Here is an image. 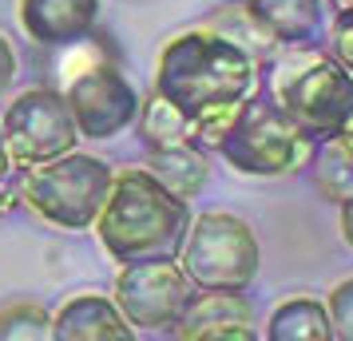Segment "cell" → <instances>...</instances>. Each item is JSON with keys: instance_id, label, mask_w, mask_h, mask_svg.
Returning a JSON list of instances; mask_svg holds the SVG:
<instances>
[{"instance_id": "cell-5", "label": "cell", "mask_w": 353, "mask_h": 341, "mask_svg": "<svg viewBox=\"0 0 353 341\" xmlns=\"http://www.w3.org/2000/svg\"><path fill=\"white\" fill-rule=\"evenodd\" d=\"M310 139L294 127L278 103H274L262 87L239 103V112L230 119V127L219 139V155H223L239 175H254V179H282L305 167L310 155Z\"/></svg>"}, {"instance_id": "cell-9", "label": "cell", "mask_w": 353, "mask_h": 341, "mask_svg": "<svg viewBox=\"0 0 353 341\" xmlns=\"http://www.w3.org/2000/svg\"><path fill=\"white\" fill-rule=\"evenodd\" d=\"M64 99L76 127H80V139L123 135L128 127H135V115H139V103H143L135 83L108 56H99L92 64H83L80 72L64 76Z\"/></svg>"}, {"instance_id": "cell-6", "label": "cell", "mask_w": 353, "mask_h": 341, "mask_svg": "<svg viewBox=\"0 0 353 341\" xmlns=\"http://www.w3.org/2000/svg\"><path fill=\"white\" fill-rule=\"evenodd\" d=\"M175 262L194 290H250L262 266V250L246 218L207 211L191 218Z\"/></svg>"}, {"instance_id": "cell-17", "label": "cell", "mask_w": 353, "mask_h": 341, "mask_svg": "<svg viewBox=\"0 0 353 341\" xmlns=\"http://www.w3.org/2000/svg\"><path fill=\"white\" fill-rule=\"evenodd\" d=\"M135 127H139V139H143L147 151H159V147H179V143H194L191 119L179 112L175 103H167L163 96H155V92H151V99H143V103H139Z\"/></svg>"}, {"instance_id": "cell-12", "label": "cell", "mask_w": 353, "mask_h": 341, "mask_svg": "<svg viewBox=\"0 0 353 341\" xmlns=\"http://www.w3.org/2000/svg\"><path fill=\"white\" fill-rule=\"evenodd\" d=\"M242 12L274 48H321L325 0H246Z\"/></svg>"}, {"instance_id": "cell-11", "label": "cell", "mask_w": 353, "mask_h": 341, "mask_svg": "<svg viewBox=\"0 0 353 341\" xmlns=\"http://www.w3.org/2000/svg\"><path fill=\"white\" fill-rule=\"evenodd\" d=\"M17 17L32 44L60 52L96 32L99 0H20Z\"/></svg>"}, {"instance_id": "cell-7", "label": "cell", "mask_w": 353, "mask_h": 341, "mask_svg": "<svg viewBox=\"0 0 353 341\" xmlns=\"http://www.w3.org/2000/svg\"><path fill=\"white\" fill-rule=\"evenodd\" d=\"M194 286L183 274L175 258H147V262H128L119 266L112 286V302L119 313L135 325V333H175L183 313L191 306Z\"/></svg>"}, {"instance_id": "cell-3", "label": "cell", "mask_w": 353, "mask_h": 341, "mask_svg": "<svg viewBox=\"0 0 353 341\" xmlns=\"http://www.w3.org/2000/svg\"><path fill=\"white\" fill-rule=\"evenodd\" d=\"M258 87L310 143L341 135L353 115V76L325 48H274L258 60Z\"/></svg>"}, {"instance_id": "cell-10", "label": "cell", "mask_w": 353, "mask_h": 341, "mask_svg": "<svg viewBox=\"0 0 353 341\" xmlns=\"http://www.w3.org/2000/svg\"><path fill=\"white\" fill-rule=\"evenodd\" d=\"M179 341H254V309L246 290H194L191 306L175 325Z\"/></svg>"}, {"instance_id": "cell-20", "label": "cell", "mask_w": 353, "mask_h": 341, "mask_svg": "<svg viewBox=\"0 0 353 341\" xmlns=\"http://www.w3.org/2000/svg\"><path fill=\"white\" fill-rule=\"evenodd\" d=\"M325 309H330V322H334V341H353V278L334 286Z\"/></svg>"}, {"instance_id": "cell-4", "label": "cell", "mask_w": 353, "mask_h": 341, "mask_svg": "<svg viewBox=\"0 0 353 341\" xmlns=\"http://www.w3.org/2000/svg\"><path fill=\"white\" fill-rule=\"evenodd\" d=\"M112 163L68 151L20 171V207L60 230H92L103 198L112 191Z\"/></svg>"}, {"instance_id": "cell-15", "label": "cell", "mask_w": 353, "mask_h": 341, "mask_svg": "<svg viewBox=\"0 0 353 341\" xmlns=\"http://www.w3.org/2000/svg\"><path fill=\"white\" fill-rule=\"evenodd\" d=\"M305 171L310 183L318 187V195L325 203H345L353 198V147H345L341 139H318L305 155Z\"/></svg>"}, {"instance_id": "cell-25", "label": "cell", "mask_w": 353, "mask_h": 341, "mask_svg": "<svg viewBox=\"0 0 353 341\" xmlns=\"http://www.w3.org/2000/svg\"><path fill=\"white\" fill-rule=\"evenodd\" d=\"M337 139H341V143H345V147H353V115H350V123L341 127V135H337Z\"/></svg>"}, {"instance_id": "cell-24", "label": "cell", "mask_w": 353, "mask_h": 341, "mask_svg": "<svg viewBox=\"0 0 353 341\" xmlns=\"http://www.w3.org/2000/svg\"><path fill=\"white\" fill-rule=\"evenodd\" d=\"M334 12H353V0H325Z\"/></svg>"}, {"instance_id": "cell-18", "label": "cell", "mask_w": 353, "mask_h": 341, "mask_svg": "<svg viewBox=\"0 0 353 341\" xmlns=\"http://www.w3.org/2000/svg\"><path fill=\"white\" fill-rule=\"evenodd\" d=\"M52 338V313L32 298L0 306V341H44Z\"/></svg>"}, {"instance_id": "cell-1", "label": "cell", "mask_w": 353, "mask_h": 341, "mask_svg": "<svg viewBox=\"0 0 353 341\" xmlns=\"http://www.w3.org/2000/svg\"><path fill=\"white\" fill-rule=\"evenodd\" d=\"M258 87V60L219 28L171 36L155 64V96L191 119L194 147L214 151L239 103Z\"/></svg>"}, {"instance_id": "cell-14", "label": "cell", "mask_w": 353, "mask_h": 341, "mask_svg": "<svg viewBox=\"0 0 353 341\" xmlns=\"http://www.w3.org/2000/svg\"><path fill=\"white\" fill-rule=\"evenodd\" d=\"M147 171L171 191V195L187 198L191 203L203 187H207V151L194 143H179V147H159V151H147Z\"/></svg>"}, {"instance_id": "cell-23", "label": "cell", "mask_w": 353, "mask_h": 341, "mask_svg": "<svg viewBox=\"0 0 353 341\" xmlns=\"http://www.w3.org/2000/svg\"><path fill=\"white\" fill-rule=\"evenodd\" d=\"M341 207V238L353 246V198H345V203H337Z\"/></svg>"}, {"instance_id": "cell-22", "label": "cell", "mask_w": 353, "mask_h": 341, "mask_svg": "<svg viewBox=\"0 0 353 341\" xmlns=\"http://www.w3.org/2000/svg\"><path fill=\"white\" fill-rule=\"evenodd\" d=\"M17 171H20V167L12 163V155H8V143H4V131H0V187L12 179Z\"/></svg>"}, {"instance_id": "cell-8", "label": "cell", "mask_w": 353, "mask_h": 341, "mask_svg": "<svg viewBox=\"0 0 353 341\" xmlns=\"http://www.w3.org/2000/svg\"><path fill=\"white\" fill-rule=\"evenodd\" d=\"M0 131H4L8 155L20 171L36 167V163H48L56 155H68L80 143V127L68 112L64 92H52V87L20 92L0 115Z\"/></svg>"}, {"instance_id": "cell-2", "label": "cell", "mask_w": 353, "mask_h": 341, "mask_svg": "<svg viewBox=\"0 0 353 341\" xmlns=\"http://www.w3.org/2000/svg\"><path fill=\"white\" fill-rule=\"evenodd\" d=\"M92 227L119 266L175 258L191 227V203L171 195L147 167H123L115 171L112 191Z\"/></svg>"}, {"instance_id": "cell-13", "label": "cell", "mask_w": 353, "mask_h": 341, "mask_svg": "<svg viewBox=\"0 0 353 341\" xmlns=\"http://www.w3.org/2000/svg\"><path fill=\"white\" fill-rule=\"evenodd\" d=\"M52 338L56 341H131L135 325L119 313V306L112 298L76 293L52 313Z\"/></svg>"}, {"instance_id": "cell-19", "label": "cell", "mask_w": 353, "mask_h": 341, "mask_svg": "<svg viewBox=\"0 0 353 341\" xmlns=\"http://www.w3.org/2000/svg\"><path fill=\"white\" fill-rule=\"evenodd\" d=\"M321 48L334 56L337 64L353 76V12H334V20L325 24V40Z\"/></svg>"}, {"instance_id": "cell-21", "label": "cell", "mask_w": 353, "mask_h": 341, "mask_svg": "<svg viewBox=\"0 0 353 341\" xmlns=\"http://www.w3.org/2000/svg\"><path fill=\"white\" fill-rule=\"evenodd\" d=\"M12 80H17V52L8 44V36L0 32V96L12 87Z\"/></svg>"}, {"instance_id": "cell-16", "label": "cell", "mask_w": 353, "mask_h": 341, "mask_svg": "<svg viewBox=\"0 0 353 341\" xmlns=\"http://www.w3.org/2000/svg\"><path fill=\"white\" fill-rule=\"evenodd\" d=\"M266 341H334L330 309L318 298H290L270 313Z\"/></svg>"}]
</instances>
